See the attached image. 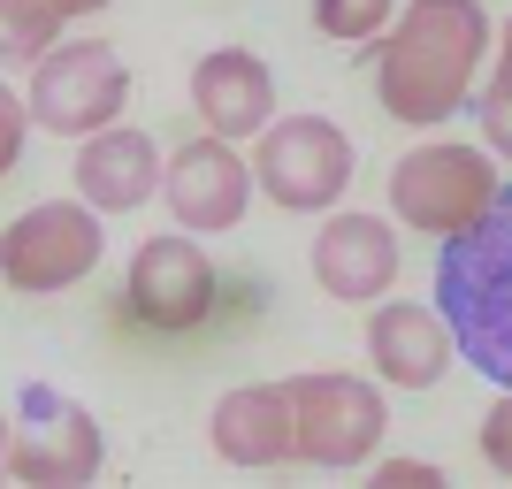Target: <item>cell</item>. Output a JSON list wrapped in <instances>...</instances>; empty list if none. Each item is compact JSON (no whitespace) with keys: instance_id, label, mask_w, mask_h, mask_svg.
<instances>
[{"instance_id":"obj_1","label":"cell","mask_w":512,"mask_h":489,"mask_svg":"<svg viewBox=\"0 0 512 489\" xmlns=\"http://www.w3.org/2000/svg\"><path fill=\"white\" fill-rule=\"evenodd\" d=\"M490 46H497V23L482 0H406L398 23L367 46L383 115L406 130H444L482 92Z\"/></svg>"},{"instance_id":"obj_2","label":"cell","mask_w":512,"mask_h":489,"mask_svg":"<svg viewBox=\"0 0 512 489\" xmlns=\"http://www.w3.org/2000/svg\"><path fill=\"white\" fill-rule=\"evenodd\" d=\"M436 314L459 337V360L490 375V390H512V184L474 230L444 237L436 253Z\"/></svg>"},{"instance_id":"obj_3","label":"cell","mask_w":512,"mask_h":489,"mask_svg":"<svg viewBox=\"0 0 512 489\" xmlns=\"http://www.w3.org/2000/svg\"><path fill=\"white\" fill-rule=\"evenodd\" d=\"M497 192H505L497 153L459 146V138H421V146L398 153V169H390V214H398V230H421V237H436V245L474 230V222L497 207Z\"/></svg>"},{"instance_id":"obj_4","label":"cell","mask_w":512,"mask_h":489,"mask_svg":"<svg viewBox=\"0 0 512 489\" xmlns=\"http://www.w3.org/2000/svg\"><path fill=\"white\" fill-rule=\"evenodd\" d=\"M352 169H360V153L329 115H276L253 138V184L283 214H329L352 192Z\"/></svg>"},{"instance_id":"obj_5","label":"cell","mask_w":512,"mask_h":489,"mask_svg":"<svg viewBox=\"0 0 512 489\" xmlns=\"http://www.w3.org/2000/svg\"><path fill=\"white\" fill-rule=\"evenodd\" d=\"M31 123L54 138H92V130L123 123L130 107V69L107 39H54L31 62Z\"/></svg>"},{"instance_id":"obj_6","label":"cell","mask_w":512,"mask_h":489,"mask_svg":"<svg viewBox=\"0 0 512 489\" xmlns=\"http://www.w3.org/2000/svg\"><path fill=\"white\" fill-rule=\"evenodd\" d=\"M291 413H299V467H367L375 444L390 428V398L383 383L367 375H344V367H306L291 375Z\"/></svg>"},{"instance_id":"obj_7","label":"cell","mask_w":512,"mask_h":489,"mask_svg":"<svg viewBox=\"0 0 512 489\" xmlns=\"http://www.w3.org/2000/svg\"><path fill=\"white\" fill-rule=\"evenodd\" d=\"M107 237H100V207L85 199H39L0 230V283L23 298H54L69 283H85L100 268Z\"/></svg>"},{"instance_id":"obj_8","label":"cell","mask_w":512,"mask_h":489,"mask_svg":"<svg viewBox=\"0 0 512 489\" xmlns=\"http://www.w3.org/2000/svg\"><path fill=\"white\" fill-rule=\"evenodd\" d=\"M8 474L31 489H85L100 474L107 444H100V421L92 405H77L69 390L54 383H23L16 390V413H8Z\"/></svg>"},{"instance_id":"obj_9","label":"cell","mask_w":512,"mask_h":489,"mask_svg":"<svg viewBox=\"0 0 512 489\" xmlns=\"http://www.w3.org/2000/svg\"><path fill=\"white\" fill-rule=\"evenodd\" d=\"M214 291H222V276H214L207 245L192 230H169V237H146L130 253L123 314L138 329H153V337H184V329H199L214 314Z\"/></svg>"},{"instance_id":"obj_10","label":"cell","mask_w":512,"mask_h":489,"mask_svg":"<svg viewBox=\"0 0 512 489\" xmlns=\"http://www.w3.org/2000/svg\"><path fill=\"white\" fill-rule=\"evenodd\" d=\"M253 192L260 184L245 169L237 138H214V130L184 138L169 153V169H161V199H169L176 230H192V237H230L245 222V207H253Z\"/></svg>"},{"instance_id":"obj_11","label":"cell","mask_w":512,"mask_h":489,"mask_svg":"<svg viewBox=\"0 0 512 489\" xmlns=\"http://www.w3.org/2000/svg\"><path fill=\"white\" fill-rule=\"evenodd\" d=\"M398 214H352L329 207V222L314 230V283L337 306H375V298L398 291Z\"/></svg>"},{"instance_id":"obj_12","label":"cell","mask_w":512,"mask_h":489,"mask_svg":"<svg viewBox=\"0 0 512 489\" xmlns=\"http://www.w3.org/2000/svg\"><path fill=\"white\" fill-rule=\"evenodd\" d=\"M207 444L222 467L245 474H276L299 467V413H291V375L283 383H237L214 398L207 413Z\"/></svg>"},{"instance_id":"obj_13","label":"cell","mask_w":512,"mask_h":489,"mask_svg":"<svg viewBox=\"0 0 512 489\" xmlns=\"http://www.w3.org/2000/svg\"><path fill=\"white\" fill-rule=\"evenodd\" d=\"M367 360H375V383L383 390H436L459 367V337L451 321L436 314V298H375L367 314Z\"/></svg>"},{"instance_id":"obj_14","label":"cell","mask_w":512,"mask_h":489,"mask_svg":"<svg viewBox=\"0 0 512 489\" xmlns=\"http://www.w3.org/2000/svg\"><path fill=\"white\" fill-rule=\"evenodd\" d=\"M192 107L214 138H260L276 123V69L260 62L253 46H214L192 62Z\"/></svg>"},{"instance_id":"obj_15","label":"cell","mask_w":512,"mask_h":489,"mask_svg":"<svg viewBox=\"0 0 512 489\" xmlns=\"http://www.w3.org/2000/svg\"><path fill=\"white\" fill-rule=\"evenodd\" d=\"M161 146L138 123H107L92 138H77V199L100 214H138L146 199H161Z\"/></svg>"},{"instance_id":"obj_16","label":"cell","mask_w":512,"mask_h":489,"mask_svg":"<svg viewBox=\"0 0 512 489\" xmlns=\"http://www.w3.org/2000/svg\"><path fill=\"white\" fill-rule=\"evenodd\" d=\"M62 8L54 0H0V69H16V62H39L46 46L62 39Z\"/></svg>"},{"instance_id":"obj_17","label":"cell","mask_w":512,"mask_h":489,"mask_svg":"<svg viewBox=\"0 0 512 489\" xmlns=\"http://www.w3.org/2000/svg\"><path fill=\"white\" fill-rule=\"evenodd\" d=\"M398 8H406V0H306L314 31L337 39V46H375L390 23H398Z\"/></svg>"},{"instance_id":"obj_18","label":"cell","mask_w":512,"mask_h":489,"mask_svg":"<svg viewBox=\"0 0 512 489\" xmlns=\"http://www.w3.org/2000/svg\"><path fill=\"white\" fill-rule=\"evenodd\" d=\"M474 123H482V146L497 161H512V16L497 23V62H490V85L474 92Z\"/></svg>"},{"instance_id":"obj_19","label":"cell","mask_w":512,"mask_h":489,"mask_svg":"<svg viewBox=\"0 0 512 489\" xmlns=\"http://www.w3.org/2000/svg\"><path fill=\"white\" fill-rule=\"evenodd\" d=\"M31 130H39V123H31V100H23V92L0 77V184L23 169V146H31Z\"/></svg>"},{"instance_id":"obj_20","label":"cell","mask_w":512,"mask_h":489,"mask_svg":"<svg viewBox=\"0 0 512 489\" xmlns=\"http://www.w3.org/2000/svg\"><path fill=\"white\" fill-rule=\"evenodd\" d=\"M474 444H482L490 474H505V482H512V390H497V398H490V413H482V436H474Z\"/></svg>"},{"instance_id":"obj_21","label":"cell","mask_w":512,"mask_h":489,"mask_svg":"<svg viewBox=\"0 0 512 489\" xmlns=\"http://www.w3.org/2000/svg\"><path fill=\"white\" fill-rule=\"evenodd\" d=\"M375 482H390V489H444V467H428V459H375Z\"/></svg>"},{"instance_id":"obj_22","label":"cell","mask_w":512,"mask_h":489,"mask_svg":"<svg viewBox=\"0 0 512 489\" xmlns=\"http://www.w3.org/2000/svg\"><path fill=\"white\" fill-rule=\"evenodd\" d=\"M62 16H100V8H115V0H54Z\"/></svg>"},{"instance_id":"obj_23","label":"cell","mask_w":512,"mask_h":489,"mask_svg":"<svg viewBox=\"0 0 512 489\" xmlns=\"http://www.w3.org/2000/svg\"><path fill=\"white\" fill-rule=\"evenodd\" d=\"M8 428H16V421H8V413H0V482H8Z\"/></svg>"}]
</instances>
